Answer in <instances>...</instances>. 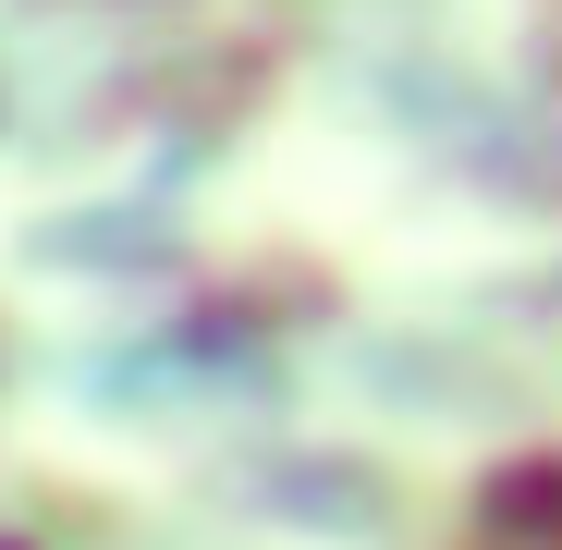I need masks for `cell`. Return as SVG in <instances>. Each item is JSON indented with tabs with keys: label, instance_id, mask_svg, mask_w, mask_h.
I'll return each instance as SVG.
<instances>
[{
	"label": "cell",
	"instance_id": "1",
	"mask_svg": "<svg viewBox=\"0 0 562 550\" xmlns=\"http://www.w3.org/2000/svg\"><path fill=\"white\" fill-rule=\"evenodd\" d=\"M502 526H514V538H562V465L502 478Z\"/></svg>",
	"mask_w": 562,
	"mask_h": 550
}]
</instances>
